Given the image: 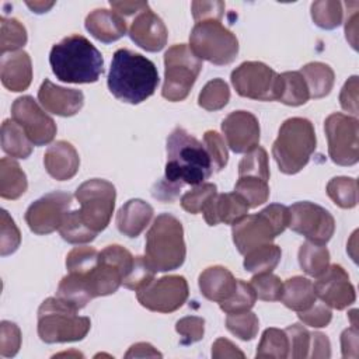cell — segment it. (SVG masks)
<instances>
[{"label":"cell","mask_w":359,"mask_h":359,"mask_svg":"<svg viewBox=\"0 0 359 359\" xmlns=\"http://www.w3.org/2000/svg\"><path fill=\"white\" fill-rule=\"evenodd\" d=\"M212 174V160L205 144L185 129L175 128L167 139L164 177L156 184L153 196L164 202L172 201L182 185L203 184Z\"/></svg>","instance_id":"6da1fadb"},{"label":"cell","mask_w":359,"mask_h":359,"mask_svg":"<svg viewBox=\"0 0 359 359\" xmlns=\"http://www.w3.org/2000/svg\"><path fill=\"white\" fill-rule=\"evenodd\" d=\"M158 81L157 67L150 59L125 48L114 53L107 83L119 101L140 104L154 94Z\"/></svg>","instance_id":"7a4b0ae2"},{"label":"cell","mask_w":359,"mask_h":359,"mask_svg":"<svg viewBox=\"0 0 359 359\" xmlns=\"http://www.w3.org/2000/svg\"><path fill=\"white\" fill-rule=\"evenodd\" d=\"M49 63L63 83H94L104 72L101 52L83 35H70L52 46Z\"/></svg>","instance_id":"3957f363"},{"label":"cell","mask_w":359,"mask_h":359,"mask_svg":"<svg viewBox=\"0 0 359 359\" xmlns=\"http://www.w3.org/2000/svg\"><path fill=\"white\" fill-rule=\"evenodd\" d=\"M146 259L156 272L180 268L185 261V241L181 222L168 213L158 215L146 234Z\"/></svg>","instance_id":"277c9868"},{"label":"cell","mask_w":359,"mask_h":359,"mask_svg":"<svg viewBox=\"0 0 359 359\" xmlns=\"http://www.w3.org/2000/svg\"><path fill=\"white\" fill-rule=\"evenodd\" d=\"M316 132L306 118H289L280 128L272 146V156L285 174H296L309 163L316 150Z\"/></svg>","instance_id":"5b68a950"},{"label":"cell","mask_w":359,"mask_h":359,"mask_svg":"<svg viewBox=\"0 0 359 359\" xmlns=\"http://www.w3.org/2000/svg\"><path fill=\"white\" fill-rule=\"evenodd\" d=\"M91 321L59 297H48L38 309V335L46 344L81 341Z\"/></svg>","instance_id":"8992f818"},{"label":"cell","mask_w":359,"mask_h":359,"mask_svg":"<svg viewBox=\"0 0 359 359\" xmlns=\"http://www.w3.org/2000/svg\"><path fill=\"white\" fill-rule=\"evenodd\" d=\"M289 224V208L272 203L255 215H247L233 224V241L240 254L272 243Z\"/></svg>","instance_id":"52a82bcc"},{"label":"cell","mask_w":359,"mask_h":359,"mask_svg":"<svg viewBox=\"0 0 359 359\" xmlns=\"http://www.w3.org/2000/svg\"><path fill=\"white\" fill-rule=\"evenodd\" d=\"M189 48L201 60L223 66L237 57L238 41L220 21L208 20L196 22L192 28Z\"/></svg>","instance_id":"ba28073f"},{"label":"cell","mask_w":359,"mask_h":359,"mask_svg":"<svg viewBox=\"0 0 359 359\" xmlns=\"http://www.w3.org/2000/svg\"><path fill=\"white\" fill-rule=\"evenodd\" d=\"M164 66L161 95L172 102L185 100L202 70V60L194 55L188 45L177 43L165 52Z\"/></svg>","instance_id":"9c48e42d"},{"label":"cell","mask_w":359,"mask_h":359,"mask_svg":"<svg viewBox=\"0 0 359 359\" xmlns=\"http://www.w3.org/2000/svg\"><path fill=\"white\" fill-rule=\"evenodd\" d=\"M76 199L80 203V217L94 233L102 231L111 220L116 191L115 187L101 178H93L83 182L76 189Z\"/></svg>","instance_id":"30bf717a"},{"label":"cell","mask_w":359,"mask_h":359,"mask_svg":"<svg viewBox=\"0 0 359 359\" xmlns=\"http://www.w3.org/2000/svg\"><path fill=\"white\" fill-rule=\"evenodd\" d=\"M328 154L338 165H353L359 160V121L341 112L331 114L324 122Z\"/></svg>","instance_id":"8fae6325"},{"label":"cell","mask_w":359,"mask_h":359,"mask_svg":"<svg viewBox=\"0 0 359 359\" xmlns=\"http://www.w3.org/2000/svg\"><path fill=\"white\" fill-rule=\"evenodd\" d=\"M287 227L304 236L307 241L324 245L331 240L335 231V220L323 206L303 201L289 208Z\"/></svg>","instance_id":"7c38bea8"},{"label":"cell","mask_w":359,"mask_h":359,"mask_svg":"<svg viewBox=\"0 0 359 359\" xmlns=\"http://www.w3.org/2000/svg\"><path fill=\"white\" fill-rule=\"evenodd\" d=\"M237 94L258 101L276 100L278 73L262 62H244L231 72Z\"/></svg>","instance_id":"4fadbf2b"},{"label":"cell","mask_w":359,"mask_h":359,"mask_svg":"<svg viewBox=\"0 0 359 359\" xmlns=\"http://www.w3.org/2000/svg\"><path fill=\"white\" fill-rule=\"evenodd\" d=\"M139 303L150 311L172 313L188 299V283L184 276L168 275L151 280L136 294Z\"/></svg>","instance_id":"5bb4252c"},{"label":"cell","mask_w":359,"mask_h":359,"mask_svg":"<svg viewBox=\"0 0 359 359\" xmlns=\"http://www.w3.org/2000/svg\"><path fill=\"white\" fill-rule=\"evenodd\" d=\"M11 115L34 146H43L53 140L56 123L31 95L18 97L13 102Z\"/></svg>","instance_id":"9a60e30c"},{"label":"cell","mask_w":359,"mask_h":359,"mask_svg":"<svg viewBox=\"0 0 359 359\" xmlns=\"http://www.w3.org/2000/svg\"><path fill=\"white\" fill-rule=\"evenodd\" d=\"M70 203L72 195L62 191L49 192L36 199L25 212V222L29 230L39 236L59 230Z\"/></svg>","instance_id":"2e32d148"},{"label":"cell","mask_w":359,"mask_h":359,"mask_svg":"<svg viewBox=\"0 0 359 359\" xmlns=\"http://www.w3.org/2000/svg\"><path fill=\"white\" fill-rule=\"evenodd\" d=\"M314 293L328 307L344 310L355 303V287L349 280L346 271L341 265H328L313 283Z\"/></svg>","instance_id":"e0dca14e"},{"label":"cell","mask_w":359,"mask_h":359,"mask_svg":"<svg viewBox=\"0 0 359 359\" xmlns=\"http://www.w3.org/2000/svg\"><path fill=\"white\" fill-rule=\"evenodd\" d=\"M222 130L227 146L234 153H247L258 146L259 122L248 111H234L222 122Z\"/></svg>","instance_id":"ac0fdd59"},{"label":"cell","mask_w":359,"mask_h":359,"mask_svg":"<svg viewBox=\"0 0 359 359\" xmlns=\"http://www.w3.org/2000/svg\"><path fill=\"white\" fill-rule=\"evenodd\" d=\"M130 39L147 52H158L167 43V28L163 20L150 7L140 11L129 28Z\"/></svg>","instance_id":"d6986e66"},{"label":"cell","mask_w":359,"mask_h":359,"mask_svg":"<svg viewBox=\"0 0 359 359\" xmlns=\"http://www.w3.org/2000/svg\"><path fill=\"white\" fill-rule=\"evenodd\" d=\"M38 100L48 112L59 116H72L81 109L84 94L76 88L56 86L46 79L38 90Z\"/></svg>","instance_id":"ffe728a7"},{"label":"cell","mask_w":359,"mask_h":359,"mask_svg":"<svg viewBox=\"0 0 359 359\" xmlns=\"http://www.w3.org/2000/svg\"><path fill=\"white\" fill-rule=\"evenodd\" d=\"M250 206L241 195L237 192L216 194L203 208L202 213L209 226L219 223L234 224L244 216H247Z\"/></svg>","instance_id":"44dd1931"},{"label":"cell","mask_w":359,"mask_h":359,"mask_svg":"<svg viewBox=\"0 0 359 359\" xmlns=\"http://www.w3.org/2000/svg\"><path fill=\"white\" fill-rule=\"evenodd\" d=\"M43 164L50 177L57 181H66L73 178L79 171L80 157L72 143L59 140L45 151Z\"/></svg>","instance_id":"7402d4cb"},{"label":"cell","mask_w":359,"mask_h":359,"mask_svg":"<svg viewBox=\"0 0 359 359\" xmlns=\"http://www.w3.org/2000/svg\"><path fill=\"white\" fill-rule=\"evenodd\" d=\"M0 79L6 88L11 91H24L32 81L31 57L25 50H15L1 56Z\"/></svg>","instance_id":"603a6c76"},{"label":"cell","mask_w":359,"mask_h":359,"mask_svg":"<svg viewBox=\"0 0 359 359\" xmlns=\"http://www.w3.org/2000/svg\"><path fill=\"white\" fill-rule=\"evenodd\" d=\"M86 29L100 42L111 43L126 34V22L116 11L97 8L86 17Z\"/></svg>","instance_id":"cb8c5ba5"},{"label":"cell","mask_w":359,"mask_h":359,"mask_svg":"<svg viewBox=\"0 0 359 359\" xmlns=\"http://www.w3.org/2000/svg\"><path fill=\"white\" fill-rule=\"evenodd\" d=\"M199 290L201 293L212 302L227 300L237 287V279L233 273L220 265L209 266L199 275Z\"/></svg>","instance_id":"d4e9b609"},{"label":"cell","mask_w":359,"mask_h":359,"mask_svg":"<svg viewBox=\"0 0 359 359\" xmlns=\"http://www.w3.org/2000/svg\"><path fill=\"white\" fill-rule=\"evenodd\" d=\"M153 208L142 199L128 201L116 213V227L128 237H137L150 223Z\"/></svg>","instance_id":"484cf974"},{"label":"cell","mask_w":359,"mask_h":359,"mask_svg":"<svg viewBox=\"0 0 359 359\" xmlns=\"http://www.w3.org/2000/svg\"><path fill=\"white\" fill-rule=\"evenodd\" d=\"M56 297L67 303L69 306L74 307L76 310H80L90 303L95 296L91 290L90 279L87 275H79L72 273L63 276L56 292Z\"/></svg>","instance_id":"4316f807"},{"label":"cell","mask_w":359,"mask_h":359,"mask_svg":"<svg viewBox=\"0 0 359 359\" xmlns=\"http://www.w3.org/2000/svg\"><path fill=\"white\" fill-rule=\"evenodd\" d=\"M280 300L287 309L297 313L310 309L317 300L313 282L304 276L289 278L283 283Z\"/></svg>","instance_id":"83f0119b"},{"label":"cell","mask_w":359,"mask_h":359,"mask_svg":"<svg viewBox=\"0 0 359 359\" xmlns=\"http://www.w3.org/2000/svg\"><path fill=\"white\" fill-rule=\"evenodd\" d=\"M310 94L307 84L300 72H285L278 74L276 81V100L290 105L299 107L309 101Z\"/></svg>","instance_id":"f1b7e54d"},{"label":"cell","mask_w":359,"mask_h":359,"mask_svg":"<svg viewBox=\"0 0 359 359\" xmlns=\"http://www.w3.org/2000/svg\"><path fill=\"white\" fill-rule=\"evenodd\" d=\"M27 188V175L20 164L10 157H3L0 161V196L14 201L18 199Z\"/></svg>","instance_id":"f546056e"},{"label":"cell","mask_w":359,"mask_h":359,"mask_svg":"<svg viewBox=\"0 0 359 359\" xmlns=\"http://www.w3.org/2000/svg\"><path fill=\"white\" fill-rule=\"evenodd\" d=\"M300 74L303 76L310 98H323L330 94L334 86V70L321 62H311L304 65L300 69Z\"/></svg>","instance_id":"4dcf8cb0"},{"label":"cell","mask_w":359,"mask_h":359,"mask_svg":"<svg viewBox=\"0 0 359 359\" xmlns=\"http://www.w3.org/2000/svg\"><path fill=\"white\" fill-rule=\"evenodd\" d=\"M32 142L24 129L14 121L6 119L1 125V149L11 157L27 158L32 151Z\"/></svg>","instance_id":"1f68e13d"},{"label":"cell","mask_w":359,"mask_h":359,"mask_svg":"<svg viewBox=\"0 0 359 359\" xmlns=\"http://www.w3.org/2000/svg\"><path fill=\"white\" fill-rule=\"evenodd\" d=\"M299 264L307 275L318 278L330 265V251L321 244L306 241L299 248Z\"/></svg>","instance_id":"d6a6232c"},{"label":"cell","mask_w":359,"mask_h":359,"mask_svg":"<svg viewBox=\"0 0 359 359\" xmlns=\"http://www.w3.org/2000/svg\"><path fill=\"white\" fill-rule=\"evenodd\" d=\"M244 268L252 273L272 272L280 261L282 251L278 245L269 243L250 250L244 254Z\"/></svg>","instance_id":"836d02e7"},{"label":"cell","mask_w":359,"mask_h":359,"mask_svg":"<svg viewBox=\"0 0 359 359\" xmlns=\"http://www.w3.org/2000/svg\"><path fill=\"white\" fill-rule=\"evenodd\" d=\"M257 358L285 359L289 356V339L283 330L266 328L257 348Z\"/></svg>","instance_id":"e575fe53"},{"label":"cell","mask_w":359,"mask_h":359,"mask_svg":"<svg viewBox=\"0 0 359 359\" xmlns=\"http://www.w3.org/2000/svg\"><path fill=\"white\" fill-rule=\"evenodd\" d=\"M327 194L339 208L351 209L358 203V181L351 177H335L327 184Z\"/></svg>","instance_id":"d590c367"},{"label":"cell","mask_w":359,"mask_h":359,"mask_svg":"<svg viewBox=\"0 0 359 359\" xmlns=\"http://www.w3.org/2000/svg\"><path fill=\"white\" fill-rule=\"evenodd\" d=\"M59 233L63 240L72 244H86L95 238L97 233L88 229L80 217L79 210H69L59 227Z\"/></svg>","instance_id":"8d00e7d4"},{"label":"cell","mask_w":359,"mask_h":359,"mask_svg":"<svg viewBox=\"0 0 359 359\" xmlns=\"http://www.w3.org/2000/svg\"><path fill=\"white\" fill-rule=\"evenodd\" d=\"M230 90L224 80L213 79L205 84L198 97V104L206 111H219L227 105Z\"/></svg>","instance_id":"74e56055"},{"label":"cell","mask_w":359,"mask_h":359,"mask_svg":"<svg viewBox=\"0 0 359 359\" xmlns=\"http://www.w3.org/2000/svg\"><path fill=\"white\" fill-rule=\"evenodd\" d=\"M342 3L337 0H320L311 3V18L323 29H334L342 22Z\"/></svg>","instance_id":"f35d334b"},{"label":"cell","mask_w":359,"mask_h":359,"mask_svg":"<svg viewBox=\"0 0 359 359\" xmlns=\"http://www.w3.org/2000/svg\"><path fill=\"white\" fill-rule=\"evenodd\" d=\"M234 192L241 195L250 208H257L269 198L268 181L257 177H238Z\"/></svg>","instance_id":"ab89813d"},{"label":"cell","mask_w":359,"mask_h":359,"mask_svg":"<svg viewBox=\"0 0 359 359\" xmlns=\"http://www.w3.org/2000/svg\"><path fill=\"white\" fill-rule=\"evenodd\" d=\"M1 34H0V55L6 52H15L27 43L25 27L15 18L1 17L0 20Z\"/></svg>","instance_id":"60d3db41"},{"label":"cell","mask_w":359,"mask_h":359,"mask_svg":"<svg viewBox=\"0 0 359 359\" xmlns=\"http://www.w3.org/2000/svg\"><path fill=\"white\" fill-rule=\"evenodd\" d=\"M238 177H257L264 181L269 180L268 154L264 147L257 146L245 153L238 164Z\"/></svg>","instance_id":"b9f144b4"},{"label":"cell","mask_w":359,"mask_h":359,"mask_svg":"<svg viewBox=\"0 0 359 359\" xmlns=\"http://www.w3.org/2000/svg\"><path fill=\"white\" fill-rule=\"evenodd\" d=\"M100 252L93 247H74L66 257V268L72 273L90 275L97 266Z\"/></svg>","instance_id":"7bdbcfd3"},{"label":"cell","mask_w":359,"mask_h":359,"mask_svg":"<svg viewBox=\"0 0 359 359\" xmlns=\"http://www.w3.org/2000/svg\"><path fill=\"white\" fill-rule=\"evenodd\" d=\"M226 328L240 339L251 341L258 334V317L250 310L231 313L226 318Z\"/></svg>","instance_id":"ee69618b"},{"label":"cell","mask_w":359,"mask_h":359,"mask_svg":"<svg viewBox=\"0 0 359 359\" xmlns=\"http://www.w3.org/2000/svg\"><path fill=\"white\" fill-rule=\"evenodd\" d=\"M257 300V294L251 283L244 282L243 279H237V287L234 293L224 302H220L219 306L220 309L227 313H240V311H247L250 310Z\"/></svg>","instance_id":"f6af8a7d"},{"label":"cell","mask_w":359,"mask_h":359,"mask_svg":"<svg viewBox=\"0 0 359 359\" xmlns=\"http://www.w3.org/2000/svg\"><path fill=\"white\" fill-rule=\"evenodd\" d=\"M216 185L212 182H203L199 185H195L191 191L182 195L181 198V206L184 210L196 215L203 210L206 203L217 194Z\"/></svg>","instance_id":"bcb514c9"},{"label":"cell","mask_w":359,"mask_h":359,"mask_svg":"<svg viewBox=\"0 0 359 359\" xmlns=\"http://www.w3.org/2000/svg\"><path fill=\"white\" fill-rule=\"evenodd\" d=\"M154 275H156V271L149 264L146 257H135L132 268L128 272V275L123 278L122 285L126 289L139 292L154 279Z\"/></svg>","instance_id":"7dc6e473"},{"label":"cell","mask_w":359,"mask_h":359,"mask_svg":"<svg viewBox=\"0 0 359 359\" xmlns=\"http://www.w3.org/2000/svg\"><path fill=\"white\" fill-rule=\"evenodd\" d=\"M251 286L255 290L258 299L265 302H276L280 300L283 283L280 279L271 272L255 273L251 279Z\"/></svg>","instance_id":"c3c4849f"},{"label":"cell","mask_w":359,"mask_h":359,"mask_svg":"<svg viewBox=\"0 0 359 359\" xmlns=\"http://www.w3.org/2000/svg\"><path fill=\"white\" fill-rule=\"evenodd\" d=\"M289 339V356L294 359L309 358L311 346V332L300 324H292L285 330Z\"/></svg>","instance_id":"681fc988"},{"label":"cell","mask_w":359,"mask_h":359,"mask_svg":"<svg viewBox=\"0 0 359 359\" xmlns=\"http://www.w3.org/2000/svg\"><path fill=\"white\" fill-rule=\"evenodd\" d=\"M0 223V254L6 257L17 251L21 243V234L7 210H1Z\"/></svg>","instance_id":"f907efd6"},{"label":"cell","mask_w":359,"mask_h":359,"mask_svg":"<svg viewBox=\"0 0 359 359\" xmlns=\"http://www.w3.org/2000/svg\"><path fill=\"white\" fill-rule=\"evenodd\" d=\"M203 144L209 153V157L212 160V167H213V172H219L220 170H223L227 164V147L226 143L223 140V137L215 132V130H208L203 135Z\"/></svg>","instance_id":"816d5d0a"},{"label":"cell","mask_w":359,"mask_h":359,"mask_svg":"<svg viewBox=\"0 0 359 359\" xmlns=\"http://www.w3.org/2000/svg\"><path fill=\"white\" fill-rule=\"evenodd\" d=\"M175 331L181 337L182 345H189L198 342L203 338L205 332V320L196 316H188L177 321Z\"/></svg>","instance_id":"f5cc1de1"},{"label":"cell","mask_w":359,"mask_h":359,"mask_svg":"<svg viewBox=\"0 0 359 359\" xmlns=\"http://www.w3.org/2000/svg\"><path fill=\"white\" fill-rule=\"evenodd\" d=\"M21 346V331L17 324L11 321H1L0 324V355L3 358H13Z\"/></svg>","instance_id":"db71d44e"},{"label":"cell","mask_w":359,"mask_h":359,"mask_svg":"<svg viewBox=\"0 0 359 359\" xmlns=\"http://www.w3.org/2000/svg\"><path fill=\"white\" fill-rule=\"evenodd\" d=\"M299 320L313 328H323L327 327L332 318L331 309L325 303H314L310 309L304 311H299Z\"/></svg>","instance_id":"11a10c76"},{"label":"cell","mask_w":359,"mask_h":359,"mask_svg":"<svg viewBox=\"0 0 359 359\" xmlns=\"http://www.w3.org/2000/svg\"><path fill=\"white\" fill-rule=\"evenodd\" d=\"M192 15L196 22L217 20L220 21L224 14L223 1H194L192 3Z\"/></svg>","instance_id":"9f6ffc18"},{"label":"cell","mask_w":359,"mask_h":359,"mask_svg":"<svg viewBox=\"0 0 359 359\" xmlns=\"http://www.w3.org/2000/svg\"><path fill=\"white\" fill-rule=\"evenodd\" d=\"M339 102L342 109L355 116L358 115V76H352L345 81L339 94Z\"/></svg>","instance_id":"6f0895ef"},{"label":"cell","mask_w":359,"mask_h":359,"mask_svg":"<svg viewBox=\"0 0 359 359\" xmlns=\"http://www.w3.org/2000/svg\"><path fill=\"white\" fill-rule=\"evenodd\" d=\"M212 356L215 359H222V358H245L244 352L238 349L237 345H234L231 341L226 338H219L213 342L212 345Z\"/></svg>","instance_id":"680465c9"},{"label":"cell","mask_w":359,"mask_h":359,"mask_svg":"<svg viewBox=\"0 0 359 359\" xmlns=\"http://www.w3.org/2000/svg\"><path fill=\"white\" fill-rule=\"evenodd\" d=\"M358 327L352 324L341 334V346L344 358H358Z\"/></svg>","instance_id":"91938a15"},{"label":"cell","mask_w":359,"mask_h":359,"mask_svg":"<svg viewBox=\"0 0 359 359\" xmlns=\"http://www.w3.org/2000/svg\"><path fill=\"white\" fill-rule=\"evenodd\" d=\"M331 345L330 339L321 332H311V346L309 358H330Z\"/></svg>","instance_id":"94428289"},{"label":"cell","mask_w":359,"mask_h":359,"mask_svg":"<svg viewBox=\"0 0 359 359\" xmlns=\"http://www.w3.org/2000/svg\"><path fill=\"white\" fill-rule=\"evenodd\" d=\"M163 355L147 342H137L129 348L125 358H161Z\"/></svg>","instance_id":"6125c7cd"},{"label":"cell","mask_w":359,"mask_h":359,"mask_svg":"<svg viewBox=\"0 0 359 359\" xmlns=\"http://www.w3.org/2000/svg\"><path fill=\"white\" fill-rule=\"evenodd\" d=\"M111 7L118 13V14H123V15H130L133 13H140L144 8L149 7L147 3L144 1H109Z\"/></svg>","instance_id":"be15d7a7"},{"label":"cell","mask_w":359,"mask_h":359,"mask_svg":"<svg viewBox=\"0 0 359 359\" xmlns=\"http://www.w3.org/2000/svg\"><path fill=\"white\" fill-rule=\"evenodd\" d=\"M358 8V7H356ZM356 8L353 10L351 17H346V24H345V34H346V39L351 42L352 48L356 49V32H358V13Z\"/></svg>","instance_id":"e7e4bbea"},{"label":"cell","mask_w":359,"mask_h":359,"mask_svg":"<svg viewBox=\"0 0 359 359\" xmlns=\"http://www.w3.org/2000/svg\"><path fill=\"white\" fill-rule=\"evenodd\" d=\"M53 4H55L53 1H49V3H45V1H34V3L27 1V6L32 10V13H38V14L46 13Z\"/></svg>","instance_id":"03108f58"}]
</instances>
